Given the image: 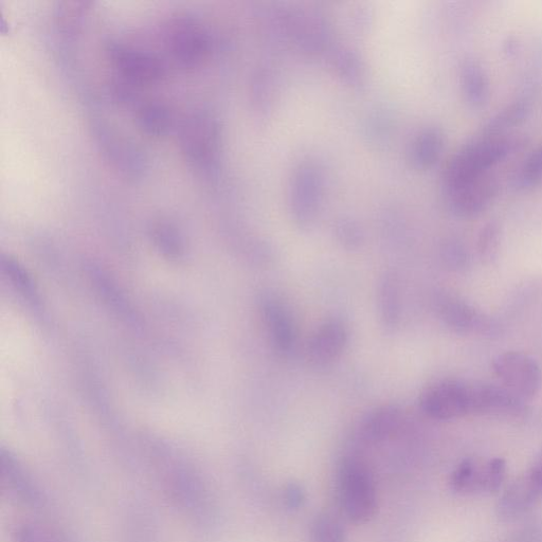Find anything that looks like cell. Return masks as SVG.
<instances>
[{
  "label": "cell",
  "mask_w": 542,
  "mask_h": 542,
  "mask_svg": "<svg viewBox=\"0 0 542 542\" xmlns=\"http://www.w3.org/2000/svg\"><path fill=\"white\" fill-rule=\"evenodd\" d=\"M514 149L507 136H487L466 144L450 159L444 173L445 193L490 173Z\"/></svg>",
  "instance_id": "obj_1"
},
{
  "label": "cell",
  "mask_w": 542,
  "mask_h": 542,
  "mask_svg": "<svg viewBox=\"0 0 542 542\" xmlns=\"http://www.w3.org/2000/svg\"><path fill=\"white\" fill-rule=\"evenodd\" d=\"M338 496L343 514L355 525H366L378 510V495L369 466L354 457L343 459L338 467Z\"/></svg>",
  "instance_id": "obj_2"
},
{
  "label": "cell",
  "mask_w": 542,
  "mask_h": 542,
  "mask_svg": "<svg viewBox=\"0 0 542 542\" xmlns=\"http://www.w3.org/2000/svg\"><path fill=\"white\" fill-rule=\"evenodd\" d=\"M427 417L447 421L476 413L477 385L459 381H443L427 388L420 400Z\"/></svg>",
  "instance_id": "obj_3"
},
{
  "label": "cell",
  "mask_w": 542,
  "mask_h": 542,
  "mask_svg": "<svg viewBox=\"0 0 542 542\" xmlns=\"http://www.w3.org/2000/svg\"><path fill=\"white\" fill-rule=\"evenodd\" d=\"M494 372L502 387L509 390L522 402L532 400L542 382L539 365L531 356L520 352L498 355L493 363Z\"/></svg>",
  "instance_id": "obj_4"
},
{
  "label": "cell",
  "mask_w": 542,
  "mask_h": 542,
  "mask_svg": "<svg viewBox=\"0 0 542 542\" xmlns=\"http://www.w3.org/2000/svg\"><path fill=\"white\" fill-rule=\"evenodd\" d=\"M219 126L205 113L188 117L180 128V146L197 167L213 168L219 151Z\"/></svg>",
  "instance_id": "obj_5"
},
{
  "label": "cell",
  "mask_w": 542,
  "mask_h": 542,
  "mask_svg": "<svg viewBox=\"0 0 542 542\" xmlns=\"http://www.w3.org/2000/svg\"><path fill=\"white\" fill-rule=\"evenodd\" d=\"M167 46L172 57L187 68L200 66L210 53L206 30L192 18H175L167 29Z\"/></svg>",
  "instance_id": "obj_6"
},
{
  "label": "cell",
  "mask_w": 542,
  "mask_h": 542,
  "mask_svg": "<svg viewBox=\"0 0 542 542\" xmlns=\"http://www.w3.org/2000/svg\"><path fill=\"white\" fill-rule=\"evenodd\" d=\"M262 319L271 345L282 354H291L297 342V327L291 311L277 296L266 294L261 299Z\"/></svg>",
  "instance_id": "obj_7"
},
{
  "label": "cell",
  "mask_w": 542,
  "mask_h": 542,
  "mask_svg": "<svg viewBox=\"0 0 542 542\" xmlns=\"http://www.w3.org/2000/svg\"><path fill=\"white\" fill-rule=\"evenodd\" d=\"M499 190L498 180L487 173L458 189L447 192V202L462 218H473L494 202Z\"/></svg>",
  "instance_id": "obj_8"
},
{
  "label": "cell",
  "mask_w": 542,
  "mask_h": 542,
  "mask_svg": "<svg viewBox=\"0 0 542 542\" xmlns=\"http://www.w3.org/2000/svg\"><path fill=\"white\" fill-rule=\"evenodd\" d=\"M111 57L123 80L132 85L154 83L164 77L166 72L164 63L146 51L114 46Z\"/></svg>",
  "instance_id": "obj_9"
},
{
  "label": "cell",
  "mask_w": 542,
  "mask_h": 542,
  "mask_svg": "<svg viewBox=\"0 0 542 542\" xmlns=\"http://www.w3.org/2000/svg\"><path fill=\"white\" fill-rule=\"evenodd\" d=\"M321 176L313 166L300 168L292 187L291 211L295 223L304 228L316 219L321 197Z\"/></svg>",
  "instance_id": "obj_10"
},
{
  "label": "cell",
  "mask_w": 542,
  "mask_h": 542,
  "mask_svg": "<svg viewBox=\"0 0 542 542\" xmlns=\"http://www.w3.org/2000/svg\"><path fill=\"white\" fill-rule=\"evenodd\" d=\"M348 341L345 323L337 319L325 321L309 341L307 359L316 368L329 367L345 352Z\"/></svg>",
  "instance_id": "obj_11"
},
{
  "label": "cell",
  "mask_w": 542,
  "mask_h": 542,
  "mask_svg": "<svg viewBox=\"0 0 542 542\" xmlns=\"http://www.w3.org/2000/svg\"><path fill=\"white\" fill-rule=\"evenodd\" d=\"M404 414L394 405L378 407L359 426L360 439L369 444H381L397 436L403 427Z\"/></svg>",
  "instance_id": "obj_12"
},
{
  "label": "cell",
  "mask_w": 542,
  "mask_h": 542,
  "mask_svg": "<svg viewBox=\"0 0 542 542\" xmlns=\"http://www.w3.org/2000/svg\"><path fill=\"white\" fill-rule=\"evenodd\" d=\"M377 306L383 328L393 333L402 318L401 282L394 271H387L378 284Z\"/></svg>",
  "instance_id": "obj_13"
},
{
  "label": "cell",
  "mask_w": 542,
  "mask_h": 542,
  "mask_svg": "<svg viewBox=\"0 0 542 542\" xmlns=\"http://www.w3.org/2000/svg\"><path fill=\"white\" fill-rule=\"evenodd\" d=\"M538 501L526 476L521 475L501 494L496 514L502 521H511L525 514Z\"/></svg>",
  "instance_id": "obj_14"
},
{
  "label": "cell",
  "mask_w": 542,
  "mask_h": 542,
  "mask_svg": "<svg viewBox=\"0 0 542 542\" xmlns=\"http://www.w3.org/2000/svg\"><path fill=\"white\" fill-rule=\"evenodd\" d=\"M486 463L477 458L464 459L450 474V490L462 496L485 494Z\"/></svg>",
  "instance_id": "obj_15"
},
{
  "label": "cell",
  "mask_w": 542,
  "mask_h": 542,
  "mask_svg": "<svg viewBox=\"0 0 542 542\" xmlns=\"http://www.w3.org/2000/svg\"><path fill=\"white\" fill-rule=\"evenodd\" d=\"M460 83L465 101L474 108L484 106L490 99V81L482 64L467 59L461 66Z\"/></svg>",
  "instance_id": "obj_16"
},
{
  "label": "cell",
  "mask_w": 542,
  "mask_h": 542,
  "mask_svg": "<svg viewBox=\"0 0 542 542\" xmlns=\"http://www.w3.org/2000/svg\"><path fill=\"white\" fill-rule=\"evenodd\" d=\"M445 139L441 130L429 128L414 139L410 151V160L414 167L428 170L439 161L444 150Z\"/></svg>",
  "instance_id": "obj_17"
},
{
  "label": "cell",
  "mask_w": 542,
  "mask_h": 542,
  "mask_svg": "<svg viewBox=\"0 0 542 542\" xmlns=\"http://www.w3.org/2000/svg\"><path fill=\"white\" fill-rule=\"evenodd\" d=\"M100 137L104 138L102 146L106 154L121 171L128 174H137L141 171L143 158L134 144L114 136L110 131H105Z\"/></svg>",
  "instance_id": "obj_18"
},
{
  "label": "cell",
  "mask_w": 542,
  "mask_h": 542,
  "mask_svg": "<svg viewBox=\"0 0 542 542\" xmlns=\"http://www.w3.org/2000/svg\"><path fill=\"white\" fill-rule=\"evenodd\" d=\"M530 112L529 104L525 101H516L505 106L486 125L484 135L505 136L509 130L515 128L526 120Z\"/></svg>",
  "instance_id": "obj_19"
},
{
  "label": "cell",
  "mask_w": 542,
  "mask_h": 542,
  "mask_svg": "<svg viewBox=\"0 0 542 542\" xmlns=\"http://www.w3.org/2000/svg\"><path fill=\"white\" fill-rule=\"evenodd\" d=\"M171 114L164 104L147 103L139 108L137 122L140 128L154 136L164 135L171 126Z\"/></svg>",
  "instance_id": "obj_20"
},
{
  "label": "cell",
  "mask_w": 542,
  "mask_h": 542,
  "mask_svg": "<svg viewBox=\"0 0 542 542\" xmlns=\"http://www.w3.org/2000/svg\"><path fill=\"white\" fill-rule=\"evenodd\" d=\"M313 542H347L342 523L331 514H319L312 523Z\"/></svg>",
  "instance_id": "obj_21"
},
{
  "label": "cell",
  "mask_w": 542,
  "mask_h": 542,
  "mask_svg": "<svg viewBox=\"0 0 542 542\" xmlns=\"http://www.w3.org/2000/svg\"><path fill=\"white\" fill-rule=\"evenodd\" d=\"M515 182L517 188L522 190L532 189L542 183V144L522 165Z\"/></svg>",
  "instance_id": "obj_22"
},
{
  "label": "cell",
  "mask_w": 542,
  "mask_h": 542,
  "mask_svg": "<svg viewBox=\"0 0 542 542\" xmlns=\"http://www.w3.org/2000/svg\"><path fill=\"white\" fill-rule=\"evenodd\" d=\"M335 237L341 247L354 251L365 243V234L359 225L350 219H341L335 225Z\"/></svg>",
  "instance_id": "obj_23"
},
{
  "label": "cell",
  "mask_w": 542,
  "mask_h": 542,
  "mask_svg": "<svg viewBox=\"0 0 542 542\" xmlns=\"http://www.w3.org/2000/svg\"><path fill=\"white\" fill-rule=\"evenodd\" d=\"M439 312L444 322L450 328L462 330L471 323V313L466 307L454 300L444 299L439 303Z\"/></svg>",
  "instance_id": "obj_24"
},
{
  "label": "cell",
  "mask_w": 542,
  "mask_h": 542,
  "mask_svg": "<svg viewBox=\"0 0 542 542\" xmlns=\"http://www.w3.org/2000/svg\"><path fill=\"white\" fill-rule=\"evenodd\" d=\"M338 60V69L341 71V76L350 80L351 83L359 84L363 82L365 70L364 66L359 62V58L355 53L342 51Z\"/></svg>",
  "instance_id": "obj_25"
},
{
  "label": "cell",
  "mask_w": 542,
  "mask_h": 542,
  "mask_svg": "<svg viewBox=\"0 0 542 542\" xmlns=\"http://www.w3.org/2000/svg\"><path fill=\"white\" fill-rule=\"evenodd\" d=\"M505 475H507V462L501 458H494L486 463L485 494H494L500 490Z\"/></svg>",
  "instance_id": "obj_26"
},
{
  "label": "cell",
  "mask_w": 542,
  "mask_h": 542,
  "mask_svg": "<svg viewBox=\"0 0 542 542\" xmlns=\"http://www.w3.org/2000/svg\"><path fill=\"white\" fill-rule=\"evenodd\" d=\"M500 242V228L496 223L485 225L479 236L478 248L482 258L492 259Z\"/></svg>",
  "instance_id": "obj_27"
},
{
  "label": "cell",
  "mask_w": 542,
  "mask_h": 542,
  "mask_svg": "<svg viewBox=\"0 0 542 542\" xmlns=\"http://www.w3.org/2000/svg\"><path fill=\"white\" fill-rule=\"evenodd\" d=\"M155 238L157 243L165 249L176 251L179 249L180 240L174 228L167 224H159L155 230Z\"/></svg>",
  "instance_id": "obj_28"
},
{
  "label": "cell",
  "mask_w": 542,
  "mask_h": 542,
  "mask_svg": "<svg viewBox=\"0 0 542 542\" xmlns=\"http://www.w3.org/2000/svg\"><path fill=\"white\" fill-rule=\"evenodd\" d=\"M20 542H59L51 533L34 525H26L17 532Z\"/></svg>",
  "instance_id": "obj_29"
},
{
  "label": "cell",
  "mask_w": 542,
  "mask_h": 542,
  "mask_svg": "<svg viewBox=\"0 0 542 542\" xmlns=\"http://www.w3.org/2000/svg\"><path fill=\"white\" fill-rule=\"evenodd\" d=\"M523 475L526 476L536 497L539 500L542 499V451H540V454L534 459L528 471Z\"/></svg>",
  "instance_id": "obj_30"
},
{
  "label": "cell",
  "mask_w": 542,
  "mask_h": 542,
  "mask_svg": "<svg viewBox=\"0 0 542 542\" xmlns=\"http://www.w3.org/2000/svg\"><path fill=\"white\" fill-rule=\"evenodd\" d=\"M305 495L301 487L297 484H291L285 491V502L288 508L298 509L304 502Z\"/></svg>",
  "instance_id": "obj_31"
}]
</instances>
